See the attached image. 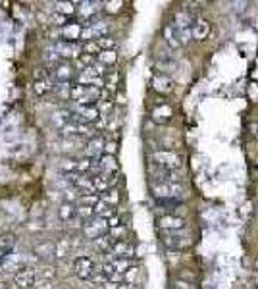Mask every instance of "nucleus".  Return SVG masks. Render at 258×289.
Returning a JSON list of instances; mask_svg holds the SVG:
<instances>
[{"instance_id": "obj_1", "label": "nucleus", "mask_w": 258, "mask_h": 289, "mask_svg": "<svg viewBox=\"0 0 258 289\" xmlns=\"http://www.w3.org/2000/svg\"><path fill=\"white\" fill-rule=\"evenodd\" d=\"M150 189L154 193V197L164 200V202L173 200V199L181 197V193H183V187L179 183H164V181H152Z\"/></svg>"}, {"instance_id": "obj_2", "label": "nucleus", "mask_w": 258, "mask_h": 289, "mask_svg": "<svg viewBox=\"0 0 258 289\" xmlns=\"http://www.w3.org/2000/svg\"><path fill=\"white\" fill-rule=\"evenodd\" d=\"M37 282V270L33 266H20L18 272L14 274V284L20 289H33Z\"/></svg>"}, {"instance_id": "obj_3", "label": "nucleus", "mask_w": 258, "mask_h": 289, "mask_svg": "<svg viewBox=\"0 0 258 289\" xmlns=\"http://www.w3.org/2000/svg\"><path fill=\"white\" fill-rule=\"evenodd\" d=\"M152 164L158 168H166V170H175L181 166V158H179V155H175L172 151H156V153H152Z\"/></svg>"}, {"instance_id": "obj_4", "label": "nucleus", "mask_w": 258, "mask_h": 289, "mask_svg": "<svg viewBox=\"0 0 258 289\" xmlns=\"http://www.w3.org/2000/svg\"><path fill=\"white\" fill-rule=\"evenodd\" d=\"M162 241L172 249H183V247L191 245V235L185 233L183 229H179V231H162Z\"/></svg>"}, {"instance_id": "obj_5", "label": "nucleus", "mask_w": 258, "mask_h": 289, "mask_svg": "<svg viewBox=\"0 0 258 289\" xmlns=\"http://www.w3.org/2000/svg\"><path fill=\"white\" fill-rule=\"evenodd\" d=\"M110 31V23L108 22H95V23H87L83 25V31H81V41L89 43V41H98L100 37H106Z\"/></svg>"}, {"instance_id": "obj_6", "label": "nucleus", "mask_w": 258, "mask_h": 289, "mask_svg": "<svg viewBox=\"0 0 258 289\" xmlns=\"http://www.w3.org/2000/svg\"><path fill=\"white\" fill-rule=\"evenodd\" d=\"M54 52L62 60H77L81 56V44L79 43H67V41H58L54 44Z\"/></svg>"}, {"instance_id": "obj_7", "label": "nucleus", "mask_w": 258, "mask_h": 289, "mask_svg": "<svg viewBox=\"0 0 258 289\" xmlns=\"http://www.w3.org/2000/svg\"><path fill=\"white\" fill-rule=\"evenodd\" d=\"M73 272L81 278V280H91V276L95 274V262L91 257H77L73 260Z\"/></svg>"}, {"instance_id": "obj_8", "label": "nucleus", "mask_w": 258, "mask_h": 289, "mask_svg": "<svg viewBox=\"0 0 258 289\" xmlns=\"http://www.w3.org/2000/svg\"><path fill=\"white\" fill-rule=\"evenodd\" d=\"M98 12V2H75V14L79 16L81 22H91Z\"/></svg>"}, {"instance_id": "obj_9", "label": "nucleus", "mask_w": 258, "mask_h": 289, "mask_svg": "<svg viewBox=\"0 0 258 289\" xmlns=\"http://www.w3.org/2000/svg\"><path fill=\"white\" fill-rule=\"evenodd\" d=\"M158 227L162 231H179L185 227V220L179 216H173V214H166V216L158 218Z\"/></svg>"}, {"instance_id": "obj_10", "label": "nucleus", "mask_w": 258, "mask_h": 289, "mask_svg": "<svg viewBox=\"0 0 258 289\" xmlns=\"http://www.w3.org/2000/svg\"><path fill=\"white\" fill-rule=\"evenodd\" d=\"M83 231H85L87 237L97 239V237H100V235L108 233V224H106V220H102V218H97V216H95V220H91V224H85Z\"/></svg>"}, {"instance_id": "obj_11", "label": "nucleus", "mask_w": 258, "mask_h": 289, "mask_svg": "<svg viewBox=\"0 0 258 289\" xmlns=\"http://www.w3.org/2000/svg\"><path fill=\"white\" fill-rule=\"evenodd\" d=\"M81 31H83V23L69 22L67 25L60 27V37L67 43H77V39H81Z\"/></svg>"}, {"instance_id": "obj_12", "label": "nucleus", "mask_w": 258, "mask_h": 289, "mask_svg": "<svg viewBox=\"0 0 258 289\" xmlns=\"http://www.w3.org/2000/svg\"><path fill=\"white\" fill-rule=\"evenodd\" d=\"M133 253H135L133 245L129 241H126V239H122V241H116L112 245V249H110L108 255H110V258H131Z\"/></svg>"}, {"instance_id": "obj_13", "label": "nucleus", "mask_w": 258, "mask_h": 289, "mask_svg": "<svg viewBox=\"0 0 258 289\" xmlns=\"http://www.w3.org/2000/svg\"><path fill=\"white\" fill-rule=\"evenodd\" d=\"M52 75L60 81V83H69L73 79V67L67 64V62H56L54 69H52Z\"/></svg>"}, {"instance_id": "obj_14", "label": "nucleus", "mask_w": 258, "mask_h": 289, "mask_svg": "<svg viewBox=\"0 0 258 289\" xmlns=\"http://www.w3.org/2000/svg\"><path fill=\"white\" fill-rule=\"evenodd\" d=\"M97 170L100 172V174H106V176H112V174H116V170H118V162H116V156L102 155L100 158H97Z\"/></svg>"}, {"instance_id": "obj_15", "label": "nucleus", "mask_w": 258, "mask_h": 289, "mask_svg": "<svg viewBox=\"0 0 258 289\" xmlns=\"http://www.w3.org/2000/svg\"><path fill=\"white\" fill-rule=\"evenodd\" d=\"M208 33H210V23H208V20L198 18L193 23V27H191L193 39H196V41H204V39L208 37Z\"/></svg>"}, {"instance_id": "obj_16", "label": "nucleus", "mask_w": 258, "mask_h": 289, "mask_svg": "<svg viewBox=\"0 0 258 289\" xmlns=\"http://www.w3.org/2000/svg\"><path fill=\"white\" fill-rule=\"evenodd\" d=\"M172 116H173L172 106H168V104H164V102H162L160 106H156V108L152 110V120H154V122H158V124H166V122H170V120H172Z\"/></svg>"}, {"instance_id": "obj_17", "label": "nucleus", "mask_w": 258, "mask_h": 289, "mask_svg": "<svg viewBox=\"0 0 258 289\" xmlns=\"http://www.w3.org/2000/svg\"><path fill=\"white\" fill-rule=\"evenodd\" d=\"M164 39L168 41V44H170L172 48H177V46L183 44V43H181V37H179V31L175 29L173 23H168V25L164 27Z\"/></svg>"}, {"instance_id": "obj_18", "label": "nucleus", "mask_w": 258, "mask_h": 289, "mask_svg": "<svg viewBox=\"0 0 258 289\" xmlns=\"http://www.w3.org/2000/svg\"><path fill=\"white\" fill-rule=\"evenodd\" d=\"M87 158H98L104 153V139L102 137H93L87 145Z\"/></svg>"}, {"instance_id": "obj_19", "label": "nucleus", "mask_w": 258, "mask_h": 289, "mask_svg": "<svg viewBox=\"0 0 258 289\" xmlns=\"http://www.w3.org/2000/svg\"><path fill=\"white\" fill-rule=\"evenodd\" d=\"M152 89L162 93V95H166V93H172L173 83H172V79L166 77V75H154V79H152Z\"/></svg>"}, {"instance_id": "obj_20", "label": "nucleus", "mask_w": 258, "mask_h": 289, "mask_svg": "<svg viewBox=\"0 0 258 289\" xmlns=\"http://www.w3.org/2000/svg\"><path fill=\"white\" fill-rule=\"evenodd\" d=\"M108 262L112 264L114 274H120V276H124L129 268H131V258H110Z\"/></svg>"}, {"instance_id": "obj_21", "label": "nucleus", "mask_w": 258, "mask_h": 289, "mask_svg": "<svg viewBox=\"0 0 258 289\" xmlns=\"http://www.w3.org/2000/svg\"><path fill=\"white\" fill-rule=\"evenodd\" d=\"M93 210H95V216H97V218H102V220H108V218L116 216V208L110 206V204H106V202H102V200L98 202Z\"/></svg>"}, {"instance_id": "obj_22", "label": "nucleus", "mask_w": 258, "mask_h": 289, "mask_svg": "<svg viewBox=\"0 0 258 289\" xmlns=\"http://www.w3.org/2000/svg\"><path fill=\"white\" fill-rule=\"evenodd\" d=\"M118 60L116 50H100L97 54V62L100 66H114Z\"/></svg>"}, {"instance_id": "obj_23", "label": "nucleus", "mask_w": 258, "mask_h": 289, "mask_svg": "<svg viewBox=\"0 0 258 289\" xmlns=\"http://www.w3.org/2000/svg\"><path fill=\"white\" fill-rule=\"evenodd\" d=\"M33 91H35V95L37 96L48 95V93L52 91V83H50V79H37V81L33 83Z\"/></svg>"}, {"instance_id": "obj_24", "label": "nucleus", "mask_w": 258, "mask_h": 289, "mask_svg": "<svg viewBox=\"0 0 258 289\" xmlns=\"http://www.w3.org/2000/svg\"><path fill=\"white\" fill-rule=\"evenodd\" d=\"M116 241L108 235V233H104V235H100L95 239V247H97L98 251H102V253H110V249H112V245H114Z\"/></svg>"}, {"instance_id": "obj_25", "label": "nucleus", "mask_w": 258, "mask_h": 289, "mask_svg": "<svg viewBox=\"0 0 258 289\" xmlns=\"http://www.w3.org/2000/svg\"><path fill=\"white\" fill-rule=\"evenodd\" d=\"M14 243H16V235H14V233H10V231L2 233V235H0V255L6 253V251H12Z\"/></svg>"}, {"instance_id": "obj_26", "label": "nucleus", "mask_w": 258, "mask_h": 289, "mask_svg": "<svg viewBox=\"0 0 258 289\" xmlns=\"http://www.w3.org/2000/svg\"><path fill=\"white\" fill-rule=\"evenodd\" d=\"M56 14L65 16V18H71L75 14V2H56Z\"/></svg>"}, {"instance_id": "obj_27", "label": "nucleus", "mask_w": 258, "mask_h": 289, "mask_svg": "<svg viewBox=\"0 0 258 289\" xmlns=\"http://www.w3.org/2000/svg\"><path fill=\"white\" fill-rule=\"evenodd\" d=\"M58 214H60V218L64 222H71V220H75V206L69 204V202H64V204H60Z\"/></svg>"}, {"instance_id": "obj_28", "label": "nucleus", "mask_w": 258, "mask_h": 289, "mask_svg": "<svg viewBox=\"0 0 258 289\" xmlns=\"http://www.w3.org/2000/svg\"><path fill=\"white\" fill-rule=\"evenodd\" d=\"M100 200L110 206H116L120 202V193H118V189H108V191L100 193Z\"/></svg>"}, {"instance_id": "obj_29", "label": "nucleus", "mask_w": 258, "mask_h": 289, "mask_svg": "<svg viewBox=\"0 0 258 289\" xmlns=\"http://www.w3.org/2000/svg\"><path fill=\"white\" fill-rule=\"evenodd\" d=\"M79 202H81V206H91V208H95L98 202H100V195H98V193L79 195Z\"/></svg>"}, {"instance_id": "obj_30", "label": "nucleus", "mask_w": 258, "mask_h": 289, "mask_svg": "<svg viewBox=\"0 0 258 289\" xmlns=\"http://www.w3.org/2000/svg\"><path fill=\"white\" fill-rule=\"evenodd\" d=\"M95 43L98 44V48H100V50H114L118 41H116L112 35H106V37H100V39L95 41Z\"/></svg>"}, {"instance_id": "obj_31", "label": "nucleus", "mask_w": 258, "mask_h": 289, "mask_svg": "<svg viewBox=\"0 0 258 289\" xmlns=\"http://www.w3.org/2000/svg\"><path fill=\"white\" fill-rule=\"evenodd\" d=\"M16 260H18V257L14 255V251H6V253L0 255V268L8 270V268H12L16 264Z\"/></svg>"}, {"instance_id": "obj_32", "label": "nucleus", "mask_w": 258, "mask_h": 289, "mask_svg": "<svg viewBox=\"0 0 258 289\" xmlns=\"http://www.w3.org/2000/svg\"><path fill=\"white\" fill-rule=\"evenodd\" d=\"M54 251H56V245H54V243H41V245H37V247H35V253H37V255H41V257L54 255Z\"/></svg>"}, {"instance_id": "obj_33", "label": "nucleus", "mask_w": 258, "mask_h": 289, "mask_svg": "<svg viewBox=\"0 0 258 289\" xmlns=\"http://www.w3.org/2000/svg\"><path fill=\"white\" fill-rule=\"evenodd\" d=\"M118 79H120V73L118 71H110L108 75H106V81H104V85H106V89H116V83H118Z\"/></svg>"}, {"instance_id": "obj_34", "label": "nucleus", "mask_w": 258, "mask_h": 289, "mask_svg": "<svg viewBox=\"0 0 258 289\" xmlns=\"http://www.w3.org/2000/svg\"><path fill=\"white\" fill-rule=\"evenodd\" d=\"M124 276H126V280H128L129 284H133V286H135V282L139 280V268L131 266V268H129V270L126 272V274H124Z\"/></svg>"}, {"instance_id": "obj_35", "label": "nucleus", "mask_w": 258, "mask_h": 289, "mask_svg": "<svg viewBox=\"0 0 258 289\" xmlns=\"http://www.w3.org/2000/svg\"><path fill=\"white\" fill-rule=\"evenodd\" d=\"M52 23H54V25H58V27H64V25L69 23V18L60 16V14H54V16H52Z\"/></svg>"}, {"instance_id": "obj_36", "label": "nucleus", "mask_w": 258, "mask_h": 289, "mask_svg": "<svg viewBox=\"0 0 258 289\" xmlns=\"http://www.w3.org/2000/svg\"><path fill=\"white\" fill-rule=\"evenodd\" d=\"M104 6H106V12H110V14H116V12H120V8L124 6V2H106Z\"/></svg>"}, {"instance_id": "obj_37", "label": "nucleus", "mask_w": 258, "mask_h": 289, "mask_svg": "<svg viewBox=\"0 0 258 289\" xmlns=\"http://www.w3.org/2000/svg\"><path fill=\"white\" fill-rule=\"evenodd\" d=\"M114 153H116V141H108V143H104V155L114 156Z\"/></svg>"}, {"instance_id": "obj_38", "label": "nucleus", "mask_w": 258, "mask_h": 289, "mask_svg": "<svg viewBox=\"0 0 258 289\" xmlns=\"http://www.w3.org/2000/svg\"><path fill=\"white\" fill-rule=\"evenodd\" d=\"M251 133H253L255 137H258V122H255V124H251Z\"/></svg>"}, {"instance_id": "obj_39", "label": "nucleus", "mask_w": 258, "mask_h": 289, "mask_svg": "<svg viewBox=\"0 0 258 289\" xmlns=\"http://www.w3.org/2000/svg\"><path fill=\"white\" fill-rule=\"evenodd\" d=\"M118 289H137V288H135L133 284H126V286L122 284V286H118Z\"/></svg>"}, {"instance_id": "obj_40", "label": "nucleus", "mask_w": 258, "mask_h": 289, "mask_svg": "<svg viewBox=\"0 0 258 289\" xmlns=\"http://www.w3.org/2000/svg\"><path fill=\"white\" fill-rule=\"evenodd\" d=\"M0 289H8V286H6L4 282H0Z\"/></svg>"}, {"instance_id": "obj_41", "label": "nucleus", "mask_w": 258, "mask_h": 289, "mask_svg": "<svg viewBox=\"0 0 258 289\" xmlns=\"http://www.w3.org/2000/svg\"><path fill=\"white\" fill-rule=\"evenodd\" d=\"M257 289H258V288H257Z\"/></svg>"}]
</instances>
